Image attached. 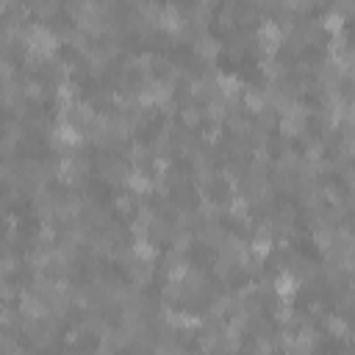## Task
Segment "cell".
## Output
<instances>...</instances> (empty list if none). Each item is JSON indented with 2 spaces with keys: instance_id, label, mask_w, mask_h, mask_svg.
Masks as SVG:
<instances>
[{
  "instance_id": "6da1fadb",
  "label": "cell",
  "mask_w": 355,
  "mask_h": 355,
  "mask_svg": "<svg viewBox=\"0 0 355 355\" xmlns=\"http://www.w3.org/2000/svg\"><path fill=\"white\" fill-rule=\"evenodd\" d=\"M220 53V45L214 42V39H203V42H197V56H206V58H214Z\"/></svg>"
},
{
  "instance_id": "7a4b0ae2",
  "label": "cell",
  "mask_w": 355,
  "mask_h": 355,
  "mask_svg": "<svg viewBox=\"0 0 355 355\" xmlns=\"http://www.w3.org/2000/svg\"><path fill=\"white\" fill-rule=\"evenodd\" d=\"M200 111H197V109H194V106H186V109H183V119H186V122L189 125H194V122H197V119H200Z\"/></svg>"
}]
</instances>
